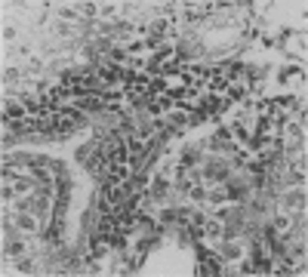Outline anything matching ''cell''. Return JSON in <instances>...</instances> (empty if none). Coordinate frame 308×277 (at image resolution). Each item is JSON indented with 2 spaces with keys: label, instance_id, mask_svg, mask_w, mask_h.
I'll return each mask as SVG.
<instances>
[{
  "label": "cell",
  "instance_id": "obj_3",
  "mask_svg": "<svg viewBox=\"0 0 308 277\" xmlns=\"http://www.w3.org/2000/svg\"><path fill=\"white\" fill-rule=\"evenodd\" d=\"M225 259H228V262H238V259H244V247L238 244V240H231V244L225 247Z\"/></svg>",
  "mask_w": 308,
  "mask_h": 277
},
{
  "label": "cell",
  "instance_id": "obj_2",
  "mask_svg": "<svg viewBox=\"0 0 308 277\" xmlns=\"http://www.w3.org/2000/svg\"><path fill=\"white\" fill-rule=\"evenodd\" d=\"M15 225H19V231H34V228H37V219L28 216V213H19V216H15Z\"/></svg>",
  "mask_w": 308,
  "mask_h": 277
},
{
  "label": "cell",
  "instance_id": "obj_1",
  "mask_svg": "<svg viewBox=\"0 0 308 277\" xmlns=\"http://www.w3.org/2000/svg\"><path fill=\"white\" fill-rule=\"evenodd\" d=\"M204 234L213 237V240H219V237H225V225H222L219 219H207L204 222Z\"/></svg>",
  "mask_w": 308,
  "mask_h": 277
},
{
  "label": "cell",
  "instance_id": "obj_5",
  "mask_svg": "<svg viewBox=\"0 0 308 277\" xmlns=\"http://www.w3.org/2000/svg\"><path fill=\"white\" fill-rule=\"evenodd\" d=\"M302 136V123L293 120V123H287V139H299Z\"/></svg>",
  "mask_w": 308,
  "mask_h": 277
},
{
  "label": "cell",
  "instance_id": "obj_4",
  "mask_svg": "<svg viewBox=\"0 0 308 277\" xmlns=\"http://www.w3.org/2000/svg\"><path fill=\"white\" fill-rule=\"evenodd\" d=\"M275 231H281V234H287V231H290V216H284V213H281V216L275 219Z\"/></svg>",
  "mask_w": 308,
  "mask_h": 277
}]
</instances>
